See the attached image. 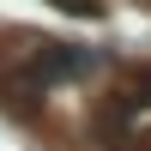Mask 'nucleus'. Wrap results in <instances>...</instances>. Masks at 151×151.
Returning a JSON list of instances; mask_svg holds the SVG:
<instances>
[{
  "label": "nucleus",
  "instance_id": "f257e3e1",
  "mask_svg": "<svg viewBox=\"0 0 151 151\" xmlns=\"http://www.w3.org/2000/svg\"><path fill=\"white\" fill-rule=\"evenodd\" d=\"M115 151H151V127L133 133V127H115Z\"/></svg>",
  "mask_w": 151,
  "mask_h": 151
},
{
  "label": "nucleus",
  "instance_id": "f03ea898",
  "mask_svg": "<svg viewBox=\"0 0 151 151\" xmlns=\"http://www.w3.org/2000/svg\"><path fill=\"white\" fill-rule=\"evenodd\" d=\"M48 6L73 12V18H97V12H103V0H48Z\"/></svg>",
  "mask_w": 151,
  "mask_h": 151
}]
</instances>
